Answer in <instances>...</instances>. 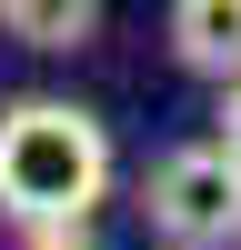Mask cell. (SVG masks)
Listing matches in <instances>:
<instances>
[{
	"instance_id": "cell-1",
	"label": "cell",
	"mask_w": 241,
	"mask_h": 250,
	"mask_svg": "<svg viewBox=\"0 0 241 250\" xmlns=\"http://www.w3.org/2000/svg\"><path fill=\"white\" fill-rule=\"evenodd\" d=\"M111 200V130L80 100H10L0 110V220L40 230V220H91Z\"/></svg>"
},
{
	"instance_id": "cell-2",
	"label": "cell",
	"mask_w": 241,
	"mask_h": 250,
	"mask_svg": "<svg viewBox=\"0 0 241 250\" xmlns=\"http://www.w3.org/2000/svg\"><path fill=\"white\" fill-rule=\"evenodd\" d=\"M141 220H151L171 250H231L241 240V160L221 150V140L171 150L151 180H141Z\"/></svg>"
},
{
	"instance_id": "cell-3",
	"label": "cell",
	"mask_w": 241,
	"mask_h": 250,
	"mask_svg": "<svg viewBox=\"0 0 241 250\" xmlns=\"http://www.w3.org/2000/svg\"><path fill=\"white\" fill-rule=\"evenodd\" d=\"M171 60L231 90L241 80V0H171Z\"/></svg>"
},
{
	"instance_id": "cell-5",
	"label": "cell",
	"mask_w": 241,
	"mask_h": 250,
	"mask_svg": "<svg viewBox=\"0 0 241 250\" xmlns=\"http://www.w3.org/2000/svg\"><path fill=\"white\" fill-rule=\"evenodd\" d=\"M10 250H100V240H91V220H40V230H20Z\"/></svg>"
},
{
	"instance_id": "cell-6",
	"label": "cell",
	"mask_w": 241,
	"mask_h": 250,
	"mask_svg": "<svg viewBox=\"0 0 241 250\" xmlns=\"http://www.w3.org/2000/svg\"><path fill=\"white\" fill-rule=\"evenodd\" d=\"M221 150L241 160V80H231V90H221Z\"/></svg>"
},
{
	"instance_id": "cell-4",
	"label": "cell",
	"mask_w": 241,
	"mask_h": 250,
	"mask_svg": "<svg viewBox=\"0 0 241 250\" xmlns=\"http://www.w3.org/2000/svg\"><path fill=\"white\" fill-rule=\"evenodd\" d=\"M0 30H10L20 50H91L100 0H0Z\"/></svg>"
}]
</instances>
